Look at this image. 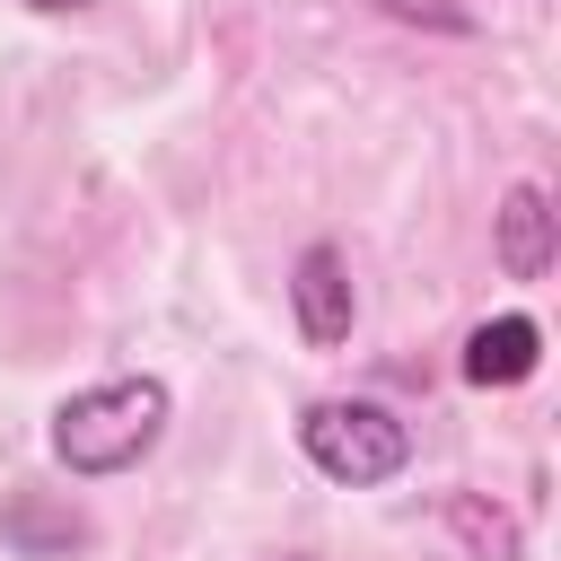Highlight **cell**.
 I'll return each instance as SVG.
<instances>
[{
    "instance_id": "5b68a950",
    "label": "cell",
    "mask_w": 561,
    "mask_h": 561,
    "mask_svg": "<svg viewBox=\"0 0 561 561\" xmlns=\"http://www.w3.org/2000/svg\"><path fill=\"white\" fill-rule=\"evenodd\" d=\"M500 272L508 280H543L552 272V193L543 184H508V202H500Z\"/></svg>"
},
{
    "instance_id": "3957f363",
    "label": "cell",
    "mask_w": 561,
    "mask_h": 561,
    "mask_svg": "<svg viewBox=\"0 0 561 561\" xmlns=\"http://www.w3.org/2000/svg\"><path fill=\"white\" fill-rule=\"evenodd\" d=\"M289 307H298V333H307V342H342V333H351L359 298H351V272H342L333 245H307V254L289 263Z\"/></svg>"
},
{
    "instance_id": "8992f818",
    "label": "cell",
    "mask_w": 561,
    "mask_h": 561,
    "mask_svg": "<svg viewBox=\"0 0 561 561\" xmlns=\"http://www.w3.org/2000/svg\"><path fill=\"white\" fill-rule=\"evenodd\" d=\"M447 526L473 543V561H517V517H500L482 500H447Z\"/></svg>"
},
{
    "instance_id": "52a82bcc",
    "label": "cell",
    "mask_w": 561,
    "mask_h": 561,
    "mask_svg": "<svg viewBox=\"0 0 561 561\" xmlns=\"http://www.w3.org/2000/svg\"><path fill=\"white\" fill-rule=\"evenodd\" d=\"M26 9H79V0H26Z\"/></svg>"
},
{
    "instance_id": "277c9868",
    "label": "cell",
    "mask_w": 561,
    "mask_h": 561,
    "mask_svg": "<svg viewBox=\"0 0 561 561\" xmlns=\"http://www.w3.org/2000/svg\"><path fill=\"white\" fill-rule=\"evenodd\" d=\"M543 359V324L535 316H491L465 333V386H526Z\"/></svg>"
},
{
    "instance_id": "6da1fadb",
    "label": "cell",
    "mask_w": 561,
    "mask_h": 561,
    "mask_svg": "<svg viewBox=\"0 0 561 561\" xmlns=\"http://www.w3.org/2000/svg\"><path fill=\"white\" fill-rule=\"evenodd\" d=\"M167 412H175V394L158 377H105V386H88V394H70L53 412V456L70 473H88V482L96 473H131L167 438Z\"/></svg>"
},
{
    "instance_id": "7a4b0ae2",
    "label": "cell",
    "mask_w": 561,
    "mask_h": 561,
    "mask_svg": "<svg viewBox=\"0 0 561 561\" xmlns=\"http://www.w3.org/2000/svg\"><path fill=\"white\" fill-rule=\"evenodd\" d=\"M298 447H307V465H316L324 482H351V491H377V482H394V473L412 465V430H403L386 403H368V394H324V403H307V412H298Z\"/></svg>"
}]
</instances>
